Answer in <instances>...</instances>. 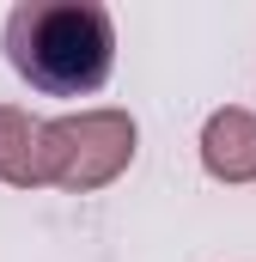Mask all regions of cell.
Masks as SVG:
<instances>
[{
  "mask_svg": "<svg viewBox=\"0 0 256 262\" xmlns=\"http://www.w3.org/2000/svg\"><path fill=\"white\" fill-rule=\"evenodd\" d=\"M6 67L43 98H92L116 67V18L104 0H18L0 31Z\"/></svg>",
  "mask_w": 256,
  "mask_h": 262,
  "instance_id": "cell-1",
  "label": "cell"
},
{
  "mask_svg": "<svg viewBox=\"0 0 256 262\" xmlns=\"http://www.w3.org/2000/svg\"><path fill=\"white\" fill-rule=\"evenodd\" d=\"M134 146L140 128L134 116L116 104H98V110H73L49 122V152H55V183L61 195H92L104 183H116L128 165H134Z\"/></svg>",
  "mask_w": 256,
  "mask_h": 262,
  "instance_id": "cell-2",
  "label": "cell"
},
{
  "mask_svg": "<svg viewBox=\"0 0 256 262\" xmlns=\"http://www.w3.org/2000/svg\"><path fill=\"white\" fill-rule=\"evenodd\" d=\"M0 183L12 189H49L55 183V152H49V122L0 104Z\"/></svg>",
  "mask_w": 256,
  "mask_h": 262,
  "instance_id": "cell-3",
  "label": "cell"
},
{
  "mask_svg": "<svg viewBox=\"0 0 256 262\" xmlns=\"http://www.w3.org/2000/svg\"><path fill=\"white\" fill-rule=\"evenodd\" d=\"M201 171L214 183H256V110L226 104L201 122Z\"/></svg>",
  "mask_w": 256,
  "mask_h": 262,
  "instance_id": "cell-4",
  "label": "cell"
}]
</instances>
